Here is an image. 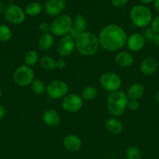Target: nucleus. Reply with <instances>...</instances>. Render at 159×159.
<instances>
[{
    "label": "nucleus",
    "instance_id": "obj_40",
    "mask_svg": "<svg viewBox=\"0 0 159 159\" xmlns=\"http://www.w3.org/2000/svg\"><path fill=\"white\" fill-rule=\"evenodd\" d=\"M140 2L143 3V4H150V3L154 2V0H139Z\"/></svg>",
    "mask_w": 159,
    "mask_h": 159
},
{
    "label": "nucleus",
    "instance_id": "obj_32",
    "mask_svg": "<svg viewBox=\"0 0 159 159\" xmlns=\"http://www.w3.org/2000/svg\"><path fill=\"white\" fill-rule=\"evenodd\" d=\"M127 108H129L131 111H137L140 108V102L138 100H134V99H129L128 102Z\"/></svg>",
    "mask_w": 159,
    "mask_h": 159
},
{
    "label": "nucleus",
    "instance_id": "obj_2",
    "mask_svg": "<svg viewBox=\"0 0 159 159\" xmlns=\"http://www.w3.org/2000/svg\"><path fill=\"white\" fill-rule=\"evenodd\" d=\"M76 51L81 55L90 57L96 54L100 48L98 37L92 33L85 31L80 33L75 39Z\"/></svg>",
    "mask_w": 159,
    "mask_h": 159
},
{
    "label": "nucleus",
    "instance_id": "obj_42",
    "mask_svg": "<svg viewBox=\"0 0 159 159\" xmlns=\"http://www.w3.org/2000/svg\"><path fill=\"white\" fill-rule=\"evenodd\" d=\"M2 95V89L0 88V98H1Z\"/></svg>",
    "mask_w": 159,
    "mask_h": 159
},
{
    "label": "nucleus",
    "instance_id": "obj_22",
    "mask_svg": "<svg viewBox=\"0 0 159 159\" xmlns=\"http://www.w3.org/2000/svg\"><path fill=\"white\" fill-rule=\"evenodd\" d=\"M73 26L79 31L80 34L87 31V20L86 17L80 14L76 16L74 20H73Z\"/></svg>",
    "mask_w": 159,
    "mask_h": 159
},
{
    "label": "nucleus",
    "instance_id": "obj_13",
    "mask_svg": "<svg viewBox=\"0 0 159 159\" xmlns=\"http://www.w3.org/2000/svg\"><path fill=\"white\" fill-rule=\"evenodd\" d=\"M146 40L143 34L140 33H134L128 37L126 45L129 50L132 52H138L141 51L145 46Z\"/></svg>",
    "mask_w": 159,
    "mask_h": 159
},
{
    "label": "nucleus",
    "instance_id": "obj_20",
    "mask_svg": "<svg viewBox=\"0 0 159 159\" xmlns=\"http://www.w3.org/2000/svg\"><path fill=\"white\" fill-rule=\"evenodd\" d=\"M39 48L42 51H48L52 48L54 44V37L50 33L42 34L38 39Z\"/></svg>",
    "mask_w": 159,
    "mask_h": 159
},
{
    "label": "nucleus",
    "instance_id": "obj_21",
    "mask_svg": "<svg viewBox=\"0 0 159 159\" xmlns=\"http://www.w3.org/2000/svg\"><path fill=\"white\" fill-rule=\"evenodd\" d=\"M39 65L42 69L46 71H53L56 69L55 60L51 56H43L41 58L39 59Z\"/></svg>",
    "mask_w": 159,
    "mask_h": 159
},
{
    "label": "nucleus",
    "instance_id": "obj_37",
    "mask_svg": "<svg viewBox=\"0 0 159 159\" xmlns=\"http://www.w3.org/2000/svg\"><path fill=\"white\" fill-rule=\"evenodd\" d=\"M152 42L155 46L159 47V34H155L152 40Z\"/></svg>",
    "mask_w": 159,
    "mask_h": 159
},
{
    "label": "nucleus",
    "instance_id": "obj_25",
    "mask_svg": "<svg viewBox=\"0 0 159 159\" xmlns=\"http://www.w3.org/2000/svg\"><path fill=\"white\" fill-rule=\"evenodd\" d=\"M42 11V6L40 3L35 2H33L29 3V4L26 5V6L25 7V13H26L27 15L31 16H35L39 15V14Z\"/></svg>",
    "mask_w": 159,
    "mask_h": 159
},
{
    "label": "nucleus",
    "instance_id": "obj_27",
    "mask_svg": "<svg viewBox=\"0 0 159 159\" xmlns=\"http://www.w3.org/2000/svg\"><path fill=\"white\" fill-rule=\"evenodd\" d=\"M12 37V32L10 28L4 24H0V42L6 43L9 41Z\"/></svg>",
    "mask_w": 159,
    "mask_h": 159
},
{
    "label": "nucleus",
    "instance_id": "obj_17",
    "mask_svg": "<svg viewBox=\"0 0 159 159\" xmlns=\"http://www.w3.org/2000/svg\"><path fill=\"white\" fill-rule=\"evenodd\" d=\"M115 61L120 68H128L134 62V57L128 51H120L115 56Z\"/></svg>",
    "mask_w": 159,
    "mask_h": 159
},
{
    "label": "nucleus",
    "instance_id": "obj_43",
    "mask_svg": "<svg viewBox=\"0 0 159 159\" xmlns=\"http://www.w3.org/2000/svg\"><path fill=\"white\" fill-rule=\"evenodd\" d=\"M158 54H159V52H158Z\"/></svg>",
    "mask_w": 159,
    "mask_h": 159
},
{
    "label": "nucleus",
    "instance_id": "obj_41",
    "mask_svg": "<svg viewBox=\"0 0 159 159\" xmlns=\"http://www.w3.org/2000/svg\"><path fill=\"white\" fill-rule=\"evenodd\" d=\"M155 99H156V101H157V103L159 104V90L157 92V93H156V95H155Z\"/></svg>",
    "mask_w": 159,
    "mask_h": 159
},
{
    "label": "nucleus",
    "instance_id": "obj_36",
    "mask_svg": "<svg viewBox=\"0 0 159 159\" xmlns=\"http://www.w3.org/2000/svg\"><path fill=\"white\" fill-rule=\"evenodd\" d=\"M6 114V110L2 104L0 103V120L3 119Z\"/></svg>",
    "mask_w": 159,
    "mask_h": 159
},
{
    "label": "nucleus",
    "instance_id": "obj_3",
    "mask_svg": "<svg viewBox=\"0 0 159 159\" xmlns=\"http://www.w3.org/2000/svg\"><path fill=\"white\" fill-rule=\"evenodd\" d=\"M129 98L123 91L118 90L110 93L107 98V108L114 117L121 116L127 108Z\"/></svg>",
    "mask_w": 159,
    "mask_h": 159
},
{
    "label": "nucleus",
    "instance_id": "obj_38",
    "mask_svg": "<svg viewBox=\"0 0 159 159\" xmlns=\"http://www.w3.org/2000/svg\"><path fill=\"white\" fill-rule=\"evenodd\" d=\"M154 8L159 13V0H154Z\"/></svg>",
    "mask_w": 159,
    "mask_h": 159
},
{
    "label": "nucleus",
    "instance_id": "obj_10",
    "mask_svg": "<svg viewBox=\"0 0 159 159\" xmlns=\"http://www.w3.org/2000/svg\"><path fill=\"white\" fill-rule=\"evenodd\" d=\"M4 16L9 23L12 24H20L25 20V12L20 6L11 4L5 9Z\"/></svg>",
    "mask_w": 159,
    "mask_h": 159
},
{
    "label": "nucleus",
    "instance_id": "obj_24",
    "mask_svg": "<svg viewBox=\"0 0 159 159\" xmlns=\"http://www.w3.org/2000/svg\"><path fill=\"white\" fill-rule=\"evenodd\" d=\"M31 89L33 93L37 96H41L46 93V85L45 82L39 79H34L31 84Z\"/></svg>",
    "mask_w": 159,
    "mask_h": 159
},
{
    "label": "nucleus",
    "instance_id": "obj_30",
    "mask_svg": "<svg viewBox=\"0 0 159 159\" xmlns=\"http://www.w3.org/2000/svg\"><path fill=\"white\" fill-rule=\"evenodd\" d=\"M155 34L156 33H154L151 27H147L146 30H145L143 37H144L145 40H146L152 42V40H153V38H154Z\"/></svg>",
    "mask_w": 159,
    "mask_h": 159
},
{
    "label": "nucleus",
    "instance_id": "obj_5",
    "mask_svg": "<svg viewBox=\"0 0 159 159\" xmlns=\"http://www.w3.org/2000/svg\"><path fill=\"white\" fill-rule=\"evenodd\" d=\"M73 27V19L69 15H60L51 23V34L56 37L68 35Z\"/></svg>",
    "mask_w": 159,
    "mask_h": 159
},
{
    "label": "nucleus",
    "instance_id": "obj_4",
    "mask_svg": "<svg viewBox=\"0 0 159 159\" xmlns=\"http://www.w3.org/2000/svg\"><path fill=\"white\" fill-rule=\"evenodd\" d=\"M129 16L132 23L140 28L147 27L152 20V13L151 9L143 5L134 6L131 9Z\"/></svg>",
    "mask_w": 159,
    "mask_h": 159
},
{
    "label": "nucleus",
    "instance_id": "obj_33",
    "mask_svg": "<svg viewBox=\"0 0 159 159\" xmlns=\"http://www.w3.org/2000/svg\"><path fill=\"white\" fill-rule=\"evenodd\" d=\"M129 0H111L112 6L116 8H122L126 6Z\"/></svg>",
    "mask_w": 159,
    "mask_h": 159
},
{
    "label": "nucleus",
    "instance_id": "obj_15",
    "mask_svg": "<svg viewBox=\"0 0 159 159\" xmlns=\"http://www.w3.org/2000/svg\"><path fill=\"white\" fill-rule=\"evenodd\" d=\"M158 68V62L154 57H147L142 61L140 64V71L145 75L154 74Z\"/></svg>",
    "mask_w": 159,
    "mask_h": 159
},
{
    "label": "nucleus",
    "instance_id": "obj_9",
    "mask_svg": "<svg viewBox=\"0 0 159 159\" xmlns=\"http://www.w3.org/2000/svg\"><path fill=\"white\" fill-rule=\"evenodd\" d=\"M84 105V99L76 93L67 94L62 100V107L65 111L70 113H77Z\"/></svg>",
    "mask_w": 159,
    "mask_h": 159
},
{
    "label": "nucleus",
    "instance_id": "obj_35",
    "mask_svg": "<svg viewBox=\"0 0 159 159\" xmlns=\"http://www.w3.org/2000/svg\"><path fill=\"white\" fill-rule=\"evenodd\" d=\"M79 34H80L79 31H78L76 29H75V28L73 26V27L71 28V30H70V33H69L68 35L70 36L72 38H73L75 40V39H76V37H77Z\"/></svg>",
    "mask_w": 159,
    "mask_h": 159
},
{
    "label": "nucleus",
    "instance_id": "obj_26",
    "mask_svg": "<svg viewBox=\"0 0 159 159\" xmlns=\"http://www.w3.org/2000/svg\"><path fill=\"white\" fill-rule=\"evenodd\" d=\"M24 61L26 66H34L37 62H39L38 54L36 51L34 50H30L25 54L24 55Z\"/></svg>",
    "mask_w": 159,
    "mask_h": 159
},
{
    "label": "nucleus",
    "instance_id": "obj_28",
    "mask_svg": "<svg viewBox=\"0 0 159 159\" xmlns=\"http://www.w3.org/2000/svg\"><path fill=\"white\" fill-rule=\"evenodd\" d=\"M126 159H141V152L136 146H130L126 149Z\"/></svg>",
    "mask_w": 159,
    "mask_h": 159
},
{
    "label": "nucleus",
    "instance_id": "obj_23",
    "mask_svg": "<svg viewBox=\"0 0 159 159\" xmlns=\"http://www.w3.org/2000/svg\"><path fill=\"white\" fill-rule=\"evenodd\" d=\"M98 95V89H97L94 86L88 85V86L85 87V88L82 90V93H81V97H82V99H84V100L90 101L96 99Z\"/></svg>",
    "mask_w": 159,
    "mask_h": 159
},
{
    "label": "nucleus",
    "instance_id": "obj_34",
    "mask_svg": "<svg viewBox=\"0 0 159 159\" xmlns=\"http://www.w3.org/2000/svg\"><path fill=\"white\" fill-rule=\"evenodd\" d=\"M66 65L65 61L62 58H59L58 60H55V67L56 69H62Z\"/></svg>",
    "mask_w": 159,
    "mask_h": 159
},
{
    "label": "nucleus",
    "instance_id": "obj_12",
    "mask_svg": "<svg viewBox=\"0 0 159 159\" xmlns=\"http://www.w3.org/2000/svg\"><path fill=\"white\" fill-rule=\"evenodd\" d=\"M66 0H48L45 4V11L51 16H59L64 10Z\"/></svg>",
    "mask_w": 159,
    "mask_h": 159
},
{
    "label": "nucleus",
    "instance_id": "obj_29",
    "mask_svg": "<svg viewBox=\"0 0 159 159\" xmlns=\"http://www.w3.org/2000/svg\"><path fill=\"white\" fill-rule=\"evenodd\" d=\"M38 30L41 34H47L51 31V24L46 23V22H42L39 24Z\"/></svg>",
    "mask_w": 159,
    "mask_h": 159
},
{
    "label": "nucleus",
    "instance_id": "obj_11",
    "mask_svg": "<svg viewBox=\"0 0 159 159\" xmlns=\"http://www.w3.org/2000/svg\"><path fill=\"white\" fill-rule=\"evenodd\" d=\"M75 49H76L75 40L69 35L62 37L58 43L57 53L62 57L71 55Z\"/></svg>",
    "mask_w": 159,
    "mask_h": 159
},
{
    "label": "nucleus",
    "instance_id": "obj_19",
    "mask_svg": "<svg viewBox=\"0 0 159 159\" xmlns=\"http://www.w3.org/2000/svg\"><path fill=\"white\" fill-rule=\"evenodd\" d=\"M145 93L144 85L140 82H135L132 84L128 89L127 95L129 99H134V100H139L141 99Z\"/></svg>",
    "mask_w": 159,
    "mask_h": 159
},
{
    "label": "nucleus",
    "instance_id": "obj_31",
    "mask_svg": "<svg viewBox=\"0 0 159 159\" xmlns=\"http://www.w3.org/2000/svg\"><path fill=\"white\" fill-rule=\"evenodd\" d=\"M151 28L154 33L159 34V16L152 19L151 22Z\"/></svg>",
    "mask_w": 159,
    "mask_h": 159
},
{
    "label": "nucleus",
    "instance_id": "obj_7",
    "mask_svg": "<svg viewBox=\"0 0 159 159\" xmlns=\"http://www.w3.org/2000/svg\"><path fill=\"white\" fill-rule=\"evenodd\" d=\"M69 92V85L62 80H54L48 83L46 86V94L50 99H63Z\"/></svg>",
    "mask_w": 159,
    "mask_h": 159
},
{
    "label": "nucleus",
    "instance_id": "obj_1",
    "mask_svg": "<svg viewBox=\"0 0 159 159\" xmlns=\"http://www.w3.org/2000/svg\"><path fill=\"white\" fill-rule=\"evenodd\" d=\"M127 38L125 30L115 23L104 26L98 35L100 47L110 52L122 49L126 44Z\"/></svg>",
    "mask_w": 159,
    "mask_h": 159
},
{
    "label": "nucleus",
    "instance_id": "obj_18",
    "mask_svg": "<svg viewBox=\"0 0 159 159\" xmlns=\"http://www.w3.org/2000/svg\"><path fill=\"white\" fill-rule=\"evenodd\" d=\"M106 130L112 134H118L123 130V124L122 121L117 117H111L107 120L104 124Z\"/></svg>",
    "mask_w": 159,
    "mask_h": 159
},
{
    "label": "nucleus",
    "instance_id": "obj_14",
    "mask_svg": "<svg viewBox=\"0 0 159 159\" xmlns=\"http://www.w3.org/2000/svg\"><path fill=\"white\" fill-rule=\"evenodd\" d=\"M42 120L45 125L50 127H55L61 122V116L59 113L54 109H48L42 114Z\"/></svg>",
    "mask_w": 159,
    "mask_h": 159
},
{
    "label": "nucleus",
    "instance_id": "obj_16",
    "mask_svg": "<svg viewBox=\"0 0 159 159\" xmlns=\"http://www.w3.org/2000/svg\"><path fill=\"white\" fill-rule=\"evenodd\" d=\"M63 146L69 152H76L81 148L82 141L76 135L69 134L64 138Z\"/></svg>",
    "mask_w": 159,
    "mask_h": 159
},
{
    "label": "nucleus",
    "instance_id": "obj_8",
    "mask_svg": "<svg viewBox=\"0 0 159 159\" xmlns=\"http://www.w3.org/2000/svg\"><path fill=\"white\" fill-rule=\"evenodd\" d=\"M99 82L101 86L110 93L119 90L122 85L121 78L114 72H105L101 75Z\"/></svg>",
    "mask_w": 159,
    "mask_h": 159
},
{
    "label": "nucleus",
    "instance_id": "obj_39",
    "mask_svg": "<svg viewBox=\"0 0 159 159\" xmlns=\"http://www.w3.org/2000/svg\"><path fill=\"white\" fill-rule=\"evenodd\" d=\"M5 9H6V7H5L4 3H3L2 2H0V14L4 12Z\"/></svg>",
    "mask_w": 159,
    "mask_h": 159
},
{
    "label": "nucleus",
    "instance_id": "obj_6",
    "mask_svg": "<svg viewBox=\"0 0 159 159\" xmlns=\"http://www.w3.org/2000/svg\"><path fill=\"white\" fill-rule=\"evenodd\" d=\"M13 80L19 86L31 85L34 80V71L31 67L22 65L17 68L13 73Z\"/></svg>",
    "mask_w": 159,
    "mask_h": 159
}]
</instances>
